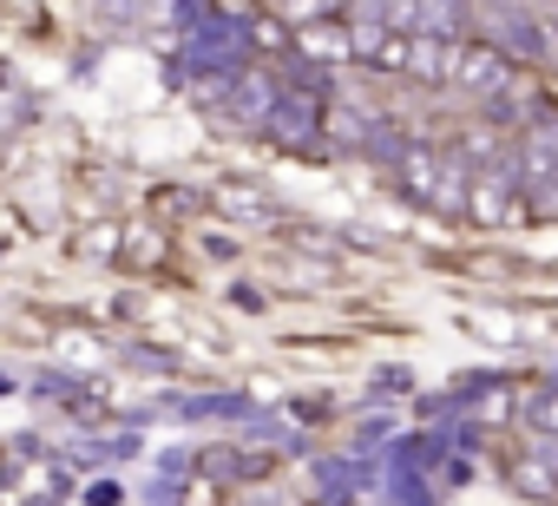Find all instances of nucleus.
Returning <instances> with one entry per match:
<instances>
[{"mask_svg": "<svg viewBox=\"0 0 558 506\" xmlns=\"http://www.w3.org/2000/svg\"><path fill=\"white\" fill-rule=\"evenodd\" d=\"M466 217H480V224H506V217H512V178H506V171H486V178L466 191Z\"/></svg>", "mask_w": 558, "mask_h": 506, "instance_id": "nucleus-3", "label": "nucleus"}, {"mask_svg": "<svg viewBox=\"0 0 558 506\" xmlns=\"http://www.w3.org/2000/svg\"><path fill=\"white\" fill-rule=\"evenodd\" d=\"M525 178H558V119H538V125H525Z\"/></svg>", "mask_w": 558, "mask_h": 506, "instance_id": "nucleus-4", "label": "nucleus"}, {"mask_svg": "<svg viewBox=\"0 0 558 506\" xmlns=\"http://www.w3.org/2000/svg\"><path fill=\"white\" fill-rule=\"evenodd\" d=\"M296 47L316 53V60H355V40H349L342 21H310V27L296 34Z\"/></svg>", "mask_w": 558, "mask_h": 506, "instance_id": "nucleus-5", "label": "nucleus"}, {"mask_svg": "<svg viewBox=\"0 0 558 506\" xmlns=\"http://www.w3.org/2000/svg\"><path fill=\"white\" fill-rule=\"evenodd\" d=\"M408 191L434 204V191H440V165H434V152H408Z\"/></svg>", "mask_w": 558, "mask_h": 506, "instance_id": "nucleus-6", "label": "nucleus"}, {"mask_svg": "<svg viewBox=\"0 0 558 506\" xmlns=\"http://www.w3.org/2000/svg\"><path fill=\"white\" fill-rule=\"evenodd\" d=\"M512 480H519L525 493H538V499H551V493H558V473H551V460H519V467H512Z\"/></svg>", "mask_w": 558, "mask_h": 506, "instance_id": "nucleus-7", "label": "nucleus"}, {"mask_svg": "<svg viewBox=\"0 0 558 506\" xmlns=\"http://www.w3.org/2000/svg\"><path fill=\"white\" fill-rule=\"evenodd\" d=\"M525 421H532L538 434H558V388H545V395H525Z\"/></svg>", "mask_w": 558, "mask_h": 506, "instance_id": "nucleus-8", "label": "nucleus"}, {"mask_svg": "<svg viewBox=\"0 0 558 506\" xmlns=\"http://www.w3.org/2000/svg\"><path fill=\"white\" fill-rule=\"evenodd\" d=\"M460 86H473L480 99H499L506 93V80H512V60L493 47V40H473V47H460V73H453Z\"/></svg>", "mask_w": 558, "mask_h": 506, "instance_id": "nucleus-1", "label": "nucleus"}, {"mask_svg": "<svg viewBox=\"0 0 558 506\" xmlns=\"http://www.w3.org/2000/svg\"><path fill=\"white\" fill-rule=\"evenodd\" d=\"M408 73H414V80H434V86L453 80V73H460V40L414 34V40H408Z\"/></svg>", "mask_w": 558, "mask_h": 506, "instance_id": "nucleus-2", "label": "nucleus"}]
</instances>
